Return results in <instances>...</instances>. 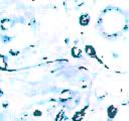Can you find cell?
Wrapping results in <instances>:
<instances>
[{
  "instance_id": "obj_1",
  "label": "cell",
  "mask_w": 129,
  "mask_h": 121,
  "mask_svg": "<svg viewBox=\"0 0 129 121\" xmlns=\"http://www.w3.org/2000/svg\"><path fill=\"white\" fill-rule=\"evenodd\" d=\"M85 52H86V53H87V55H89L90 57L97 59V62H99L101 65H104V63H103V62L98 57V55H97V51H96V48H95L93 45H91V44H87V45H85Z\"/></svg>"
},
{
  "instance_id": "obj_2",
  "label": "cell",
  "mask_w": 129,
  "mask_h": 121,
  "mask_svg": "<svg viewBox=\"0 0 129 121\" xmlns=\"http://www.w3.org/2000/svg\"><path fill=\"white\" fill-rule=\"evenodd\" d=\"M89 108V105H86L84 108H82L81 110H78L74 113L73 117H72V121H82L86 115V111Z\"/></svg>"
},
{
  "instance_id": "obj_3",
  "label": "cell",
  "mask_w": 129,
  "mask_h": 121,
  "mask_svg": "<svg viewBox=\"0 0 129 121\" xmlns=\"http://www.w3.org/2000/svg\"><path fill=\"white\" fill-rule=\"evenodd\" d=\"M117 113H118V108H117L116 106H114V105L108 106V108H107V117H108V121H112V120L116 117Z\"/></svg>"
},
{
  "instance_id": "obj_4",
  "label": "cell",
  "mask_w": 129,
  "mask_h": 121,
  "mask_svg": "<svg viewBox=\"0 0 129 121\" xmlns=\"http://www.w3.org/2000/svg\"><path fill=\"white\" fill-rule=\"evenodd\" d=\"M90 20H91L90 15L88 13H83V14H81V16L79 18V23L82 26H87L90 23Z\"/></svg>"
},
{
  "instance_id": "obj_5",
  "label": "cell",
  "mask_w": 129,
  "mask_h": 121,
  "mask_svg": "<svg viewBox=\"0 0 129 121\" xmlns=\"http://www.w3.org/2000/svg\"><path fill=\"white\" fill-rule=\"evenodd\" d=\"M72 98H73L72 92H71L70 90H66V91H63V92L61 93V95H60V97H59V100L62 101V102H66V101H68V100H70V99H72Z\"/></svg>"
},
{
  "instance_id": "obj_6",
  "label": "cell",
  "mask_w": 129,
  "mask_h": 121,
  "mask_svg": "<svg viewBox=\"0 0 129 121\" xmlns=\"http://www.w3.org/2000/svg\"><path fill=\"white\" fill-rule=\"evenodd\" d=\"M71 54H72L73 57L79 58V57H81V55H82V50H81V48H79V47H77V46H73L72 49H71Z\"/></svg>"
},
{
  "instance_id": "obj_7",
  "label": "cell",
  "mask_w": 129,
  "mask_h": 121,
  "mask_svg": "<svg viewBox=\"0 0 129 121\" xmlns=\"http://www.w3.org/2000/svg\"><path fill=\"white\" fill-rule=\"evenodd\" d=\"M7 62L5 55L0 54V71H7Z\"/></svg>"
},
{
  "instance_id": "obj_8",
  "label": "cell",
  "mask_w": 129,
  "mask_h": 121,
  "mask_svg": "<svg viewBox=\"0 0 129 121\" xmlns=\"http://www.w3.org/2000/svg\"><path fill=\"white\" fill-rule=\"evenodd\" d=\"M66 120H67V117L64 116V112L62 110H60L56 114V116L54 118V121H66Z\"/></svg>"
},
{
  "instance_id": "obj_9",
  "label": "cell",
  "mask_w": 129,
  "mask_h": 121,
  "mask_svg": "<svg viewBox=\"0 0 129 121\" xmlns=\"http://www.w3.org/2000/svg\"><path fill=\"white\" fill-rule=\"evenodd\" d=\"M32 115H33V116H35V117H39V116H41V115H42V112H41L40 110H34V111H33V113H32Z\"/></svg>"
},
{
  "instance_id": "obj_10",
  "label": "cell",
  "mask_w": 129,
  "mask_h": 121,
  "mask_svg": "<svg viewBox=\"0 0 129 121\" xmlns=\"http://www.w3.org/2000/svg\"><path fill=\"white\" fill-rule=\"evenodd\" d=\"M2 94H3V93H2V91L0 90V96H2Z\"/></svg>"
}]
</instances>
